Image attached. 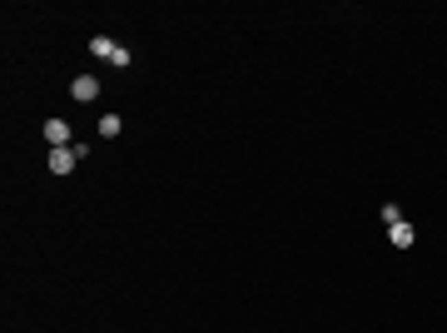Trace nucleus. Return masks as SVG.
Here are the masks:
<instances>
[{
    "instance_id": "7ed1b4c3",
    "label": "nucleus",
    "mask_w": 447,
    "mask_h": 333,
    "mask_svg": "<svg viewBox=\"0 0 447 333\" xmlns=\"http://www.w3.org/2000/svg\"><path fill=\"white\" fill-rule=\"evenodd\" d=\"M45 139H50V150H70V124L65 119H45Z\"/></svg>"
},
{
    "instance_id": "39448f33",
    "label": "nucleus",
    "mask_w": 447,
    "mask_h": 333,
    "mask_svg": "<svg viewBox=\"0 0 447 333\" xmlns=\"http://www.w3.org/2000/svg\"><path fill=\"white\" fill-rule=\"evenodd\" d=\"M115 50H119V45H115L110 35H95V40H90V55H100V60H115Z\"/></svg>"
},
{
    "instance_id": "0eeeda50",
    "label": "nucleus",
    "mask_w": 447,
    "mask_h": 333,
    "mask_svg": "<svg viewBox=\"0 0 447 333\" xmlns=\"http://www.w3.org/2000/svg\"><path fill=\"white\" fill-rule=\"evenodd\" d=\"M382 224H388V229L402 224V209H398V204H382Z\"/></svg>"
},
{
    "instance_id": "20e7f679",
    "label": "nucleus",
    "mask_w": 447,
    "mask_h": 333,
    "mask_svg": "<svg viewBox=\"0 0 447 333\" xmlns=\"http://www.w3.org/2000/svg\"><path fill=\"white\" fill-rule=\"evenodd\" d=\"M388 239H393L398 249H413V244H417V229H413L408 219H402V224H393V229H388Z\"/></svg>"
},
{
    "instance_id": "f03ea898",
    "label": "nucleus",
    "mask_w": 447,
    "mask_h": 333,
    "mask_svg": "<svg viewBox=\"0 0 447 333\" xmlns=\"http://www.w3.org/2000/svg\"><path fill=\"white\" fill-rule=\"evenodd\" d=\"M75 164H80V150H75V144H70V150H50V174H70Z\"/></svg>"
},
{
    "instance_id": "423d86ee",
    "label": "nucleus",
    "mask_w": 447,
    "mask_h": 333,
    "mask_svg": "<svg viewBox=\"0 0 447 333\" xmlns=\"http://www.w3.org/2000/svg\"><path fill=\"white\" fill-rule=\"evenodd\" d=\"M119 135V115H104L100 119V139H115Z\"/></svg>"
},
{
    "instance_id": "f257e3e1",
    "label": "nucleus",
    "mask_w": 447,
    "mask_h": 333,
    "mask_svg": "<svg viewBox=\"0 0 447 333\" xmlns=\"http://www.w3.org/2000/svg\"><path fill=\"white\" fill-rule=\"evenodd\" d=\"M70 100H80V105H90V100H100V80H95V75H75V85H70Z\"/></svg>"
}]
</instances>
